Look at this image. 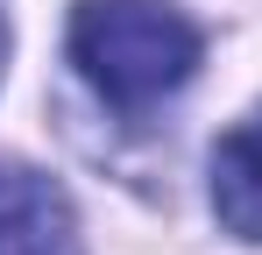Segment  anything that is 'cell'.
Segmentation results:
<instances>
[{"instance_id":"7a4b0ae2","label":"cell","mask_w":262,"mask_h":255,"mask_svg":"<svg viewBox=\"0 0 262 255\" xmlns=\"http://www.w3.org/2000/svg\"><path fill=\"white\" fill-rule=\"evenodd\" d=\"M0 255H85L64 184L29 163H0Z\"/></svg>"},{"instance_id":"6da1fadb","label":"cell","mask_w":262,"mask_h":255,"mask_svg":"<svg viewBox=\"0 0 262 255\" xmlns=\"http://www.w3.org/2000/svg\"><path fill=\"white\" fill-rule=\"evenodd\" d=\"M71 64L114 114L142 121L156 99H170L199 71V22L170 0H78Z\"/></svg>"},{"instance_id":"3957f363","label":"cell","mask_w":262,"mask_h":255,"mask_svg":"<svg viewBox=\"0 0 262 255\" xmlns=\"http://www.w3.org/2000/svg\"><path fill=\"white\" fill-rule=\"evenodd\" d=\"M213 213L227 234L262 241V114L227 128L213 149Z\"/></svg>"},{"instance_id":"277c9868","label":"cell","mask_w":262,"mask_h":255,"mask_svg":"<svg viewBox=\"0 0 262 255\" xmlns=\"http://www.w3.org/2000/svg\"><path fill=\"white\" fill-rule=\"evenodd\" d=\"M0 71H7V14H0Z\"/></svg>"}]
</instances>
